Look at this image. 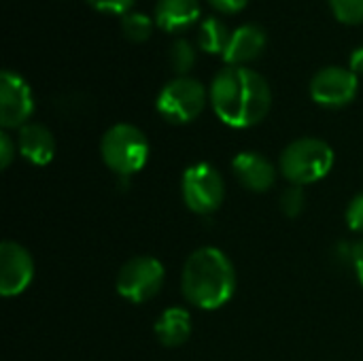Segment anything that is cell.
Masks as SVG:
<instances>
[{
  "label": "cell",
  "instance_id": "cell-16",
  "mask_svg": "<svg viewBox=\"0 0 363 361\" xmlns=\"http://www.w3.org/2000/svg\"><path fill=\"white\" fill-rule=\"evenodd\" d=\"M230 36L232 32L228 30L225 21L217 15H206L204 19H200V26H198V45L204 49V51H211V53H221L225 51L228 43H230Z\"/></svg>",
  "mask_w": 363,
  "mask_h": 361
},
{
  "label": "cell",
  "instance_id": "cell-12",
  "mask_svg": "<svg viewBox=\"0 0 363 361\" xmlns=\"http://www.w3.org/2000/svg\"><path fill=\"white\" fill-rule=\"evenodd\" d=\"M17 149L21 157L34 166H47L55 155V138L53 132L38 121H28L19 128Z\"/></svg>",
  "mask_w": 363,
  "mask_h": 361
},
{
  "label": "cell",
  "instance_id": "cell-8",
  "mask_svg": "<svg viewBox=\"0 0 363 361\" xmlns=\"http://www.w3.org/2000/svg\"><path fill=\"white\" fill-rule=\"evenodd\" d=\"M34 96L28 81L11 68L0 72V126L4 130L21 128L30 121Z\"/></svg>",
  "mask_w": 363,
  "mask_h": 361
},
{
  "label": "cell",
  "instance_id": "cell-6",
  "mask_svg": "<svg viewBox=\"0 0 363 361\" xmlns=\"http://www.w3.org/2000/svg\"><path fill=\"white\" fill-rule=\"evenodd\" d=\"M206 96L208 94L198 79L189 74H179L160 89L155 106L166 121L189 123L204 111Z\"/></svg>",
  "mask_w": 363,
  "mask_h": 361
},
{
  "label": "cell",
  "instance_id": "cell-13",
  "mask_svg": "<svg viewBox=\"0 0 363 361\" xmlns=\"http://www.w3.org/2000/svg\"><path fill=\"white\" fill-rule=\"evenodd\" d=\"M268 34L259 23H242L232 30L230 43L223 51V60L230 66H242L245 62L257 57L266 47Z\"/></svg>",
  "mask_w": 363,
  "mask_h": 361
},
{
  "label": "cell",
  "instance_id": "cell-3",
  "mask_svg": "<svg viewBox=\"0 0 363 361\" xmlns=\"http://www.w3.org/2000/svg\"><path fill=\"white\" fill-rule=\"evenodd\" d=\"M334 168V149L315 136H304L296 138L289 143L279 160V170L281 174L291 183V185H313L319 183L330 174Z\"/></svg>",
  "mask_w": 363,
  "mask_h": 361
},
{
  "label": "cell",
  "instance_id": "cell-26",
  "mask_svg": "<svg viewBox=\"0 0 363 361\" xmlns=\"http://www.w3.org/2000/svg\"><path fill=\"white\" fill-rule=\"evenodd\" d=\"M353 268H355L357 279H359V283H362L363 287V240H359L357 247H355V262H353Z\"/></svg>",
  "mask_w": 363,
  "mask_h": 361
},
{
  "label": "cell",
  "instance_id": "cell-11",
  "mask_svg": "<svg viewBox=\"0 0 363 361\" xmlns=\"http://www.w3.org/2000/svg\"><path fill=\"white\" fill-rule=\"evenodd\" d=\"M232 170H234L236 179L240 181V185L249 191H255V194L268 191L277 181L274 164L257 151L238 153L232 160Z\"/></svg>",
  "mask_w": 363,
  "mask_h": 361
},
{
  "label": "cell",
  "instance_id": "cell-19",
  "mask_svg": "<svg viewBox=\"0 0 363 361\" xmlns=\"http://www.w3.org/2000/svg\"><path fill=\"white\" fill-rule=\"evenodd\" d=\"M281 211L285 217H300L304 206H306V194H304V187L300 185H289L283 194H281Z\"/></svg>",
  "mask_w": 363,
  "mask_h": 361
},
{
  "label": "cell",
  "instance_id": "cell-18",
  "mask_svg": "<svg viewBox=\"0 0 363 361\" xmlns=\"http://www.w3.org/2000/svg\"><path fill=\"white\" fill-rule=\"evenodd\" d=\"M121 28L123 34L132 40H145L149 38L151 30H153V19L147 13L140 11H128L121 17Z\"/></svg>",
  "mask_w": 363,
  "mask_h": 361
},
{
  "label": "cell",
  "instance_id": "cell-20",
  "mask_svg": "<svg viewBox=\"0 0 363 361\" xmlns=\"http://www.w3.org/2000/svg\"><path fill=\"white\" fill-rule=\"evenodd\" d=\"M330 4L340 21L355 23L363 19V0H330Z\"/></svg>",
  "mask_w": 363,
  "mask_h": 361
},
{
  "label": "cell",
  "instance_id": "cell-23",
  "mask_svg": "<svg viewBox=\"0 0 363 361\" xmlns=\"http://www.w3.org/2000/svg\"><path fill=\"white\" fill-rule=\"evenodd\" d=\"M94 9L106 13H128L136 0H87Z\"/></svg>",
  "mask_w": 363,
  "mask_h": 361
},
{
  "label": "cell",
  "instance_id": "cell-24",
  "mask_svg": "<svg viewBox=\"0 0 363 361\" xmlns=\"http://www.w3.org/2000/svg\"><path fill=\"white\" fill-rule=\"evenodd\" d=\"M215 9L225 11V13H234L238 9H242L247 4V0H208Z\"/></svg>",
  "mask_w": 363,
  "mask_h": 361
},
{
  "label": "cell",
  "instance_id": "cell-1",
  "mask_svg": "<svg viewBox=\"0 0 363 361\" xmlns=\"http://www.w3.org/2000/svg\"><path fill=\"white\" fill-rule=\"evenodd\" d=\"M217 117L232 128L257 126L272 106V89L262 72L251 66L221 68L208 87Z\"/></svg>",
  "mask_w": 363,
  "mask_h": 361
},
{
  "label": "cell",
  "instance_id": "cell-17",
  "mask_svg": "<svg viewBox=\"0 0 363 361\" xmlns=\"http://www.w3.org/2000/svg\"><path fill=\"white\" fill-rule=\"evenodd\" d=\"M168 60H170V66L174 68V72L179 74H185L194 64H196V47L189 38L185 36H179L170 43V49H168Z\"/></svg>",
  "mask_w": 363,
  "mask_h": 361
},
{
  "label": "cell",
  "instance_id": "cell-15",
  "mask_svg": "<svg viewBox=\"0 0 363 361\" xmlns=\"http://www.w3.org/2000/svg\"><path fill=\"white\" fill-rule=\"evenodd\" d=\"M155 336L164 347L170 349L185 345L191 336V315L181 306L164 311L155 323Z\"/></svg>",
  "mask_w": 363,
  "mask_h": 361
},
{
  "label": "cell",
  "instance_id": "cell-10",
  "mask_svg": "<svg viewBox=\"0 0 363 361\" xmlns=\"http://www.w3.org/2000/svg\"><path fill=\"white\" fill-rule=\"evenodd\" d=\"M34 281V260L30 251L15 243L4 240L0 245V294L15 298L23 294Z\"/></svg>",
  "mask_w": 363,
  "mask_h": 361
},
{
  "label": "cell",
  "instance_id": "cell-25",
  "mask_svg": "<svg viewBox=\"0 0 363 361\" xmlns=\"http://www.w3.org/2000/svg\"><path fill=\"white\" fill-rule=\"evenodd\" d=\"M349 68L355 74H363V45L351 51V60H349Z\"/></svg>",
  "mask_w": 363,
  "mask_h": 361
},
{
  "label": "cell",
  "instance_id": "cell-5",
  "mask_svg": "<svg viewBox=\"0 0 363 361\" xmlns=\"http://www.w3.org/2000/svg\"><path fill=\"white\" fill-rule=\"evenodd\" d=\"M181 196L185 206L196 215L206 217L217 213L225 198V183L221 172L206 162L191 164L181 177Z\"/></svg>",
  "mask_w": 363,
  "mask_h": 361
},
{
  "label": "cell",
  "instance_id": "cell-2",
  "mask_svg": "<svg viewBox=\"0 0 363 361\" xmlns=\"http://www.w3.org/2000/svg\"><path fill=\"white\" fill-rule=\"evenodd\" d=\"M181 291L185 300L202 311L225 306L236 291V268L217 247L196 249L181 272Z\"/></svg>",
  "mask_w": 363,
  "mask_h": 361
},
{
  "label": "cell",
  "instance_id": "cell-22",
  "mask_svg": "<svg viewBox=\"0 0 363 361\" xmlns=\"http://www.w3.org/2000/svg\"><path fill=\"white\" fill-rule=\"evenodd\" d=\"M15 153H17V143L9 136L6 130H2L0 132V166L9 168L11 162L15 160Z\"/></svg>",
  "mask_w": 363,
  "mask_h": 361
},
{
  "label": "cell",
  "instance_id": "cell-21",
  "mask_svg": "<svg viewBox=\"0 0 363 361\" xmlns=\"http://www.w3.org/2000/svg\"><path fill=\"white\" fill-rule=\"evenodd\" d=\"M347 223L351 232L363 234V191L357 194L347 206Z\"/></svg>",
  "mask_w": 363,
  "mask_h": 361
},
{
  "label": "cell",
  "instance_id": "cell-7",
  "mask_svg": "<svg viewBox=\"0 0 363 361\" xmlns=\"http://www.w3.org/2000/svg\"><path fill=\"white\" fill-rule=\"evenodd\" d=\"M166 283V268L157 257L138 255L128 260L117 272V294L132 304L153 300Z\"/></svg>",
  "mask_w": 363,
  "mask_h": 361
},
{
  "label": "cell",
  "instance_id": "cell-4",
  "mask_svg": "<svg viewBox=\"0 0 363 361\" xmlns=\"http://www.w3.org/2000/svg\"><path fill=\"white\" fill-rule=\"evenodd\" d=\"M151 147L145 132L128 121L111 126L100 140V155L108 170L119 177H132L140 172L149 160Z\"/></svg>",
  "mask_w": 363,
  "mask_h": 361
},
{
  "label": "cell",
  "instance_id": "cell-9",
  "mask_svg": "<svg viewBox=\"0 0 363 361\" xmlns=\"http://www.w3.org/2000/svg\"><path fill=\"white\" fill-rule=\"evenodd\" d=\"M357 87H359L357 74L351 68L338 64L319 68L311 79L313 100L330 109L347 106L349 102H353V98L357 96Z\"/></svg>",
  "mask_w": 363,
  "mask_h": 361
},
{
  "label": "cell",
  "instance_id": "cell-14",
  "mask_svg": "<svg viewBox=\"0 0 363 361\" xmlns=\"http://www.w3.org/2000/svg\"><path fill=\"white\" fill-rule=\"evenodd\" d=\"M200 0H157L155 2V23L168 32L183 30L200 19Z\"/></svg>",
  "mask_w": 363,
  "mask_h": 361
}]
</instances>
